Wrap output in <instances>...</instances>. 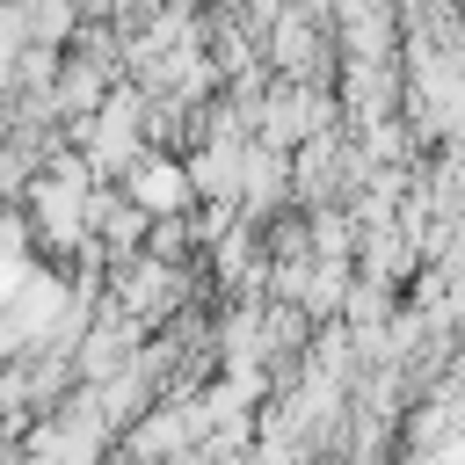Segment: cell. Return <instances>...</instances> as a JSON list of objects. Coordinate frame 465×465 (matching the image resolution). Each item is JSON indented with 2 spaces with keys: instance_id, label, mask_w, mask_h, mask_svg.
Segmentation results:
<instances>
[{
  "instance_id": "obj_1",
  "label": "cell",
  "mask_w": 465,
  "mask_h": 465,
  "mask_svg": "<svg viewBox=\"0 0 465 465\" xmlns=\"http://www.w3.org/2000/svg\"><path fill=\"white\" fill-rule=\"evenodd\" d=\"M138 196H145V203H167V196H182V174H174V167H145Z\"/></svg>"
}]
</instances>
